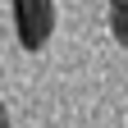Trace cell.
I'll return each instance as SVG.
<instances>
[{
  "mask_svg": "<svg viewBox=\"0 0 128 128\" xmlns=\"http://www.w3.org/2000/svg\"><path fill=\"white\" fill-rule=\"evenodd\" d=\"M0 128H9V110H5V101H0Z\"/></svg>",
  "mask_w": 128,
  "mask_h": 128,
  "instance_id": "3957f363",
  "label": "cell"
},
{
  "mask_svg": "<svg viewBox=\"0 0 128 128\" xmlns=\"http://www.w3.org/2000/svg\"><path fill=\"white\" fill-rule=\"evenodd\" d=\"M110 37L128 46V0H110Z\"/></svg>",
  "mask_w": 128,
  "mask_h": 128,
  "instance_id": "7a4b0ae2",
  "label": "cell"
},
{
  "mask_svg": "<svg viewBox=\"0 0 128 128\" xmlns=\"http://www.w3.org/2000/svg\"><path fill=\"white\" fill-rule=\"evenodd\" d=\"M14 32L23 50H41L55 32V0H14Z\"/></svg>",
  "mask_w": 128,
  "mask_h": 128,
  "instance_id": "6da1fadb",
  "label": "cell"
}]
</instances>
